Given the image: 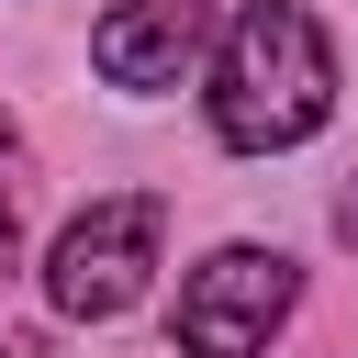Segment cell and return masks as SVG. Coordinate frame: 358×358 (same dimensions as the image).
Instances as JSON below:
<instances>
[{"label":"cell","mask_w":358,"mask_h":358,"mask_svg":"<svg viewBox=\"0 0 358 358\" xmlns=\"http://www.w3.org/2000/svg\"><path fill=\"white\" fill-rule=\"evenodd\" d=\"M201 22L213 11H190V0H123L90 22V67L112 90H179V67L201 56Z\"/></svg>","instance_id":"obj_4"},{"label":"cell","mask_w":358,"mask_h":358,"mask_svg":"<svg viewBox=\"0 0 358 358\" xmlns=\"http://www.w3.org/2000/svg\"><path fill=\"white\" fill-rule=\"evenodd\" d=\"M336 235H347V246H358V179H347V190H336Z\"/></svg>","instance_id":"obj_5"},{"label":"cell","mask_w":358,"mask_h":358,"mask_svg":"<svg viewBox=\"0 0 358 358\" xmlns=\"http://www.w3.org/2000/svg\"><path fill=\"white\" fill-rule=\"evenodd\" d=\"M157 235H168V201H157V190L90 201V213L56 235V257H45V302L78 313V324L134 313V302H145V268H157Z\"/></svg>","instance_id":"obj_2"},{"label":"cell","mask_w":358,"mask_h":358,"mask_svg":"<svg viewBox=\"0 0 358 358\" xmlns=\"http://www.w3.org/2000/svg\"><path fill=\"white\" fill-rule=\"evenodd\" d=\"M190 11H213V0H190Z\"/></svg>","instance_id":"obj_7"},{"label":"cell","mask_w":358,"mask_h":358,"mask_svg":"<svg viewBox=\"0 0 358 358\" xmlns=\"http://www.w3.org/2000/svg\"><path fill=\"white\" fill-rule=\"evenodd\" d=\"M0 268H11V201H0Z\"/></svg>","instance_id":"obj_6"},{"label":"cell","mask_w":358,"mask_h":358,"mask_svg":"<svg viewBox=\"0 0 358 358\" xmlns=\"http://www.w3.org/2000/svg\"><path fill=\"white\" fill-rule=\"evenodd\" d=\"M336 112V45L302 0H246L213 45V134L235 157H280L302 134H324Z\"/></svg>","instance_id":"obj_1"},{"label":"cell","mask_w":358,"mask_h":358,"mask_svg":"<svg viewBox=\"0 0 358 358\" xmlns=\"http://www.w3.org/2000/svg\"><path fill=\"white\" fill-rule=\"evenodd\" d=\"M291 302H302V268L280 246H213L179 280V358H268Z\"/></svg>","instance_id":"obj_3"}]
</instances>
